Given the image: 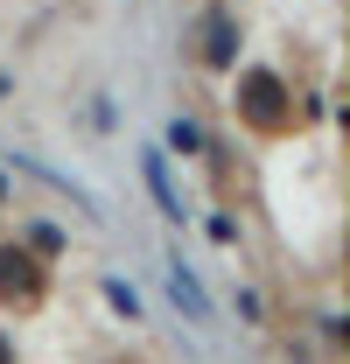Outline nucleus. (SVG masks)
Segmentation results:
<instances>
[{"label": "nucleus", "mask_w": 350, "mask_h": 364, "mask_svg": "<svg viewBox=\"0 0 350 364\" xmlns=\"http://www.w3.org/2000/svg\"><path fill=\"white\" fill-rule=\"evenodd\" d=\"M280 98H287V91H280L273 70H245V77H238V112H245L260 134H287V127H295V105H280Z\"/></svg>", "instance_id": "1"}, {"label": "nucleus", "mask_w": 350, "mask_h": 364, "mask_svg": "<svg viewBox=\"0 0 350 364\" xmlns=\"http://www.w3.org/2000/svg\"><path fill=\"white\" fill-rule=\"evenodd\" d=\"M49 287V273L36 252H21V245H0V301H14V309H36Z\"/></svg>", "instance_id": "2"}, {"label": "nucleus", "mask_w": 350, "mask_h": 364, "mask_svg": "<svg viewBox=\"0 0 350 364\" xmlns=\"http://www.w3.org/2000/svg\"><path fill=\"white\" fill-rule=\"evenodd\" d=\"M231 56H238V43H231V21H224V14H203V63H231Z\"/></svg>", "instance_id": "3"}, {"label": "nucleus", "mask_w": 350, "mask_h": 364, "mask_svg": "<svg viewBox=\"0 0 350 364\" xmlns=\"http://www.w3.org/2000/svg\"><path fill=\"white\" fill-rule=\"evenodd\" d=\"M140 168H147V189H154V203H161V218H182V196H175V182H169V161H161V154H147Z\"/></svg>", "instance_id": "4"}, {"label": "nucleus", "mask_w": 350, "mask_h": 364, "mask_svg": "<svg viewBox=\"0 0 350 364\" xmlns=\"http://www.w3.org/2000/svg\"><path fill=\"white\" fill-rule=\"evenodd\" d=\"M169 294H175L196 322H211V301H203V287H196V273H189V267H169Z\"/></svg>", "instance_id": "5"}, {"label": "nucleus", "mask_w": 350, "mask_h": 364, "mask_svg": "<svg viewBox=\"0 0 350 364\" xmlns=\"http://www.w3.org/2000/svg\"><path fill=\"white\" fill-rule=\"evenodd\" d=\"M105 294H112V309H127V316H140V301H133V287H127V280H112Z\"/></svg>", "instance_id": "6"}, {"label": "nucleus", "mask_w": 350, "mask_h": 364, "mask_svg": "<svg viewBox=\"0 0 350 364\" xmlns=\"http://www.w3.org/2000/svg\"><path fill=\"white\" fill-rule=\"evenodd\" d=\"M0 364H14V343H7V336H0Z\"/></svg>", "instance_id": "7"}, {"label": "nucleus", "mask_w": 350, "mask_h": 364, "mask_svg": "<svg viewBox=\"0 0 350 364\" xmlns=\"http://www.w3.org/2000/svg\"><path fill=\"white\" fill-rule=\"evenodd\" d=\"M7 91H14V85H7V77H0V98H7Z\"/></svg>", "instance_id": "8"}]
</instances>
